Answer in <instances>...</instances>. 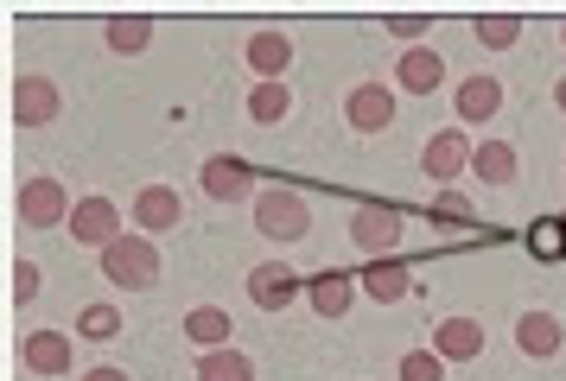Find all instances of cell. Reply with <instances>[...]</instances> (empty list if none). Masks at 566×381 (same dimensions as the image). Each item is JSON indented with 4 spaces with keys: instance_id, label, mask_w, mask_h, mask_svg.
<instances>
[{
    "instance_id": "cell-1",
    "label": "cell",
    "mask_w": 566,
    "mask_h": 381,
    "mask_svg": "<svg viewBox=\"0 0 566 381\" xmlns=\"http://www.w3.org/2000/svg\"><path fill=\"white\" fill-rule=\"evenodd\" d=\"M255 229L268 242H300L312 229V203L293 184H261L255 191Z\"/></svg>"
},
{
    "instance_id": "cell-2",
    "label": "cell",
    "mask_w": 566,
    "mask_h": 381,
    "mask_svg": "<svg viewBox=\"0 0 566 381\" xmlns=\"http://www.w3.org/2000/svg\"><path fill=\"white\" fill-rule=\"evenodd\" d=\"M103 274L115 279V286H128V293L159 286V248H154V235L128 229L122 242H108V248H103Z\"/></svg>"
},
{
    "instance_id": "cell-3",
    "label": "cell",
    "mask_w": 566,
    "mask_h": 381,
    "mask_svg": "<svg viewBox=\"0 0 566 381\" xmlns=\"http://www.w3.org/2000/svg\"><path fill=\"white\" fill-rule=\"evenodd\" d=\"M198 184H205L210 203H242L249 191H255V166H249L242 152H210L205 172H198Z\"/></svg>"
},
{
    "instance_id": "cell-4",
    "label": "cell",
    "mask_w": 566,
    "mask_h": 381,
    "mask_svg": "<svg viewBox=\"0 0 566 381\" xmlns=\"http://www.w3.org/2000/svg\"><path fill=\"white\" fill-rule=\"evenodd\" d=\"M71 191L57 184V178H27L20 184V223L27 229H57V223H71Z\"/></svg>"
},
{
    "instance_id": "cell-5",
    "label": "cell",
    "mask_w": 566,
    "mask_h": 381,
    "mask_svg": "<svg viewBox=\"0 0 566 381\" xmlns=\"http://www.w3.org/2000/svg\"><path fill=\"white\" fill-rule=\"evenodd\" d=\"M71 235H77L83 248H96L103 254L108 242H122V235H128V223H122V210H115V203L108 198H77V210H71Z\"/></svg>"
},
{
    "instance_id": "cell-6",
    "label": "cell",
    "mask_w": 566,
    "mask_h": 381,
    "mask_svg": "<svg viewBox=\"0 0 566 381\" xmlns=\"http://www.w3.org/2000/svg\"><path fill=\"white\" fill-rule=\"evenodd\" d=\"M64 96H57L52 76H13V121L20 127H52Z\"/></svg>"
},
{
    "instance_id": "cell-7",
    "label": "cell",
    "mask_w": 566,
    "mask_h": 381,
    "mask_svg": "<svg viewBox=\"0 0 566 381\" xmlns=\"http://www.w3.org/2000/svg\"><path fill=\"white\" fill-rule=\"evenodd\" d=\"M471 134H464V127H446V134H433V140H427V152H420V172L427 178H439V184H452V178L459 172H471Z\"/></svg>"
},
{
    "instance_id": "cell-8",
    "label": "cell",
    "mask_w": 566,
    "mask_h": 381,
    "mask_svg": "<svg viewBox=\"0 0 566 381\" xmlns=\"http://www.w3.org/2000/svg\"><path fill=\"white\" fill-rule=\"evenodd\" d=\"M350 242H357L363 254H376V261H382V254L401 248V216H395L388 203H363L357 216H350Z\"/></svg>"
},
{
    "instance_id": "cell-9",
    "label": "cell",
    "mask_w": 566,
    "mask_h": 381,
    "mask_svg": "<svg viewBox=\"0 0 566 381\" xmlns=\"http://www.w3.org/2000/svg\"><path fill=\"white\" fill-rule=\"evenodd\" d=\"M344 121L357 127V134H382L395 121V89L388 83H357L350 96H344Z\"/></svg>"
},
{
    "instance_id": "cell-10",
    "label": "cell",
    "mask_w": 566,
    "mask_h": 381,
    "mask_svg": "<svg viewBox=\"0 0 566 381\" xmlns=\"http://www.w3.org/2000/svg\"><path fill=\"white\" fill-rule=\"evenodd\" d=\"M179 216H185V203L172 184H140L134 191V229L140 235H166V229H179Z\"/></svg>"
},
{
    "instance_id": "cell-11",
    "label": "cell",
    "mask_w": 566,
    "mask_h": 381,
    "mask_svg": "<svg viewBox=\"0 0 566 381\" xmlns=\"http://www.w3.org/2000/svg\"><path fill=\"white\" fill-rule=\"evenodd\" d=\"M515 350L528 356V362H554V356L566 350V330L554 311H522L515 318Z\"/></svg>"
},
{
    "instance_id": "cell-12",
    "label": "cell",
    "mask_w": 566,
    "mask_h": 381,
    "mask_svg": "<svg viewBox=\"0 0 566 381\" xmlns=\"http://www.w3.org/2000/svg\"><path fill=\"white\" fill-rule=\"evenodd\" d=\"M300 293H306V286H300V274H293V267H281V261H261V267H249V299H255L261 311H286Z\"/></svg>"
},
{
    "instance_id": "cell-13",
    "label": "cell",
    "mask_w": 566,
    "mask_h": 381,
    "mask_svg": "<svg viewBox=\"0 0 566 381\" xmlns=\"http://www.w3.org/2000/svg\"><path fill=\"white\" fill-rule=\"evenodd\" d=\"M452 108H459V121L464 127H484V121H496V108H503V83L496 76H464L459 89H452Z\"/></svg>"
},
{
    "instance_id": "cell-14",
    "label": "cell",
    "mask_w": 566,
    "mask_h": 381,
    "mask_svg": "<svg viewBox=\"0 0 566 381\" xmlns=\"http://www.w3.org/2000/svg\"><path fill=\"white\" fill-rule=\"evenodd\" d=\"M242 64H249L261 83H281L286 64H293V39H286V32H274V25H261L255 39L242 45Z\"/></svg>"
},
{
    "instance_id": "cell-15",
    "label": "cell",
    "mask_w": 566,
    "mask_h": 381,
    "mask_svg": "<svg viewBox=\"0 0 566 381\" xmlns=\"http://www.w3.org/2000/svg\"><path fill=\"white\" fill-rule=\"evenodd\" d=\"M306 299L318 318H350V305H357V279L344 274V267H325V274L306 279Z\"/></svg>"
},
{
    "instance_id": "cell-16",
    "label": "cell",
    "mask_w": 566,
    "mask_h": 381,
    "mask_svg": "<svg viewBox=\"0 0 566 381\" xmlns=\"http://www.w3.org/2000/svg\"><path fill=\"white\" fill-rule=\"evenodd\" d=\"M433 350L446 356V362H478V356H484V325H478V318H439Z\"/></svg>"
},
{
    "instance_id": "cell-17",
    "label": "cell",
    "mask_w": 566,
    "mask_h": 381,
    "mask_svg": "<svg viewBox=\"0 0 566 381\" xmlns=\"http://www.w3.org/2000/svg\"><path fill=\"white\" fill-rule=\"evenodd\" d=\"M395 83L408 89V96H433L439 83H446V57L433 45H413L401 64H395Z\"/></svg>"
},
{
    "instance_id": "cell-18",
    "label": "cell",
    "mask_w": 566,
    "mask_h": 381,
    "mask_svg": "<svg viewBox=\"0 0 566 381\" xmlns=\"http://www.w3.org/2000/svg\"><path fill=\"white\" fill-rule=\"evenodd\" d=\"M363 293H369L376 305H395V299H408L413 293V279H408V267H401L395 254H382V261L363 267Z\"/></svg>"
},
{
    "instance_id": "cell-19",
    "label": "cell",
    "mask_w": 566,
    "mask_h": 381,
    "mask_svg": "<svg viewBox=\"0 0 566 381\" xmlns=\"http://www.w3.org/2000/svg\"><path fill=\"white\" fill-rule=\"evenodd\" d=\"M20 356H27L32 375H64V369H71V337H64V330H32Z\"/></svg>"
},
{
    "instance_id": "cell-20",
    "label": "cell",
    "mask_w": 566,
    "mask_h": 381,
    "mask_svg": "<svg viewBox=\"0 0 566 381\" xmlns=\"http://www.w3.org/2000/svg\"><path fill=\"white\" fill-rule=\"evenodd\" d=\"M103 45L115 51V57H140V51L154 45V20H147V13H115V20L103 25Z\"/></svg>"
},
{
    "instance_id": "cell-21",
    "label": "cell",
    "mask_w": 566,
    "mask_h": 381,
    "mask_svg": "<svg viewBox=\"0 0 566 381\" xmlns=\"http://www.w3.org/2000/svg\"><path fill=\"white\" fill-rule=\"evenodd\" d=\"M471 172L484 178V184H515V178H522V166H515L510 140H478V152H471Z\"/></svg>"
},
{
    "instance_id": "cell-22",
    "label": "cell",
    "mask_w": 566,
    "mask_h": 381,
    "mask_svg": "<svg viewBox=\"0 0 566 381\" xmlns=\"http://www.w3.org/2000/svg\"><path fill=\"white\" fill-rule=\"evenodd\" d=\"M185 337H191L198 350H230V311H223V305H198V311H185Z\"/></svg>"
},
{
    "instance_id": "cell-23",
    "label": "cell",
    "mask_w": 566,
    "mask_h": 381,
    "mask_svg": "<svg viewBox=\"0 0 566 381\" xmlns=\"http://www.w3.org/2000/svg\"><path fill=\"white\" fill-rule=\"evenodd\" d=\"M198 381H255V362H249V356L235 350H205L198 356Z\"/></svg>"
},
{
    "instance_id": "cell-24",
    "label": "cell",
    "mask_w": 566,
    "mask_h": 381,
    "mask_svg": "<svg viewBox=\"0 0 566 381\" xmlns=\"http://www.w3.org/2000/svg\"><path fill=\"white\" fill-rule=\"evenodd\" d=\"M286 115H293V89H286V83H255V89H249V121L274 127V121H286Z\"/></svg>"
},
{
    "instance_id": "cell-25",
    "label": "cell",
    "mask_w": 566,
    "mask_h": 381,
    "mask_svg": "<svg viewBox=\"0 0 566 381\" xmlns=\"http://www.w3.org/2000/svg\"><path fill=\"white\" fill-rule=\"evenodd\" d=\"M471 39L484 51H510L515 39H522V20H515V13H478V20H471Z\"/></svg>"
},
{
    "instance_id": "cell-26",
    "label": "cell",
    "mask_w": 566,
    "mask_h": 381,
    "mask_svg": "<svg viewBox=\"0 0 566 381\" xmlns=\"http://www.w3.org/2000/svg\"><path fill=\"white\" fill-rule=\"evenodd\" d=\"M528 254L535 261H566V216H541L528 229Z\"/></svg>"
},
{
    "instance_id": "cell-27",
    "label": "cell",
    "mask_w": 566,
    "mask_h": 381,
    "mask_svg": "<svg viewBox=\"0 0 566 381\" xmlns=\"http://www.w3.org/2000/svg\"><path fill=\"white\" fill-rule=\"evenodd\" d=\"M77 337H90V343L122 337V311H115V305H83L77 311Z\"/></svg>"
},
{
    "instance_id": "cell-28",
    "label": "cell",
    "mask_w": 566,
    "mask_h": 381,
    "mask_svg": "<svg viewBox=\"0 0 566 381\" xmlns=\"http://www.w3.org/2000/svg\"><path fill=\"white\" fill-rule=\"evenodd\" d=\"M395 369H401V381H446V356L439 350H408Z\"/></svg>"
},
{
    "instance_id": "cell-29",
    "label": "cell",
    "mask_w": 566,
    "mask_h": 381,
    "mask_svg": "<svg viewBox=\"0 0 566 381\" xmlns=\"http://www.w3.org/2000/svg\"><path fill=\"white\" fill-rule=\"evenodd\" d=\"M427 216H433L439 229H446V223H452V229H464V223H471V216H478V210H471V198H459V191H439V198H433V210H427Z\"/></svg>"
},
{
    "instance_id": "cell-30",
    "label": "cell",
    "mask_w": 566,
    "mask_h": 381,
    "mask_svg": "<svg viewBox=\"0 0 566 381\" xmlns=\"http://www.w3.org/2000/svg\"><path fill=\"white\" fill-rule=\"evenodd\" d=\"M388 32L408 39V45H420V39L433 32V13H388Z\"/></svg>"
},
{
    "instance_id": "cell-31",
    "label": "cell",
    "mask_w": 566,
    "mask_h": 381,
    "mask_svg": "<svg viewBox=\"0 0 566 381\" xmlns=\"http://www.w3.org/2000/svg\"><path fill=\"white\" fill-rule=\"evenodd\" d=\"M32 293H39V267H32V261H13V299L27 305Z\"/></svg>"
},
{
    "instance_id": "cell-32",
    "label": "cell",
    "mask_w": 566,
    "mask_h": 381,
    "mask_svg": "<svg viewBox=\"0 0 566 381\" xmlns=\"http://www.w3.org/2000/svg\"><path fill=\"white\" fill-rule=\"evenodd\" d=\"M83 381H134L122 362H96V369H83Z\"/></svg>"
},
{
    "instance_id": "cell-33",
    "label": "cell",
    "mask_w": 566,
    "mask_h": 381,
    "mask_svg": "<svg viewBox=\"0 0 566 381\" xmlns=\"http://www.w3.org/2000/svg\"><path fill=\"white\" fill-rule=\"evenodd\" d=\"M554 108H560V115H566V76H560V83H554Z\"/></svg>"
},
{
    "instance_id": "cell-34",
    "label": "cell",
    "mask_w": 566,
    "mask_h": 381,
    "mask_svg": "<svg viewBox=\"0 0 566 381\" xmlns=\"http://www.w3.org/2000/svg\"><path fill=\"white\" fill-rule=\"evenodd\" d=\"M560 45H566V20H560Z\"/></svg>"
},
{
    "instance_id": "cell-35",
    "label": "cell",
    "mask_w": 566,
    "mask_h": 381,
    "mask_svg": "<svg viewBox=\"0 0 566 381\" xmlns=\"http://www.w3.org/2000/svg\"><path fill=\"white\" fill-rule=\"evenodd\" d=\"M560 216H566V210H560Z\"/></svg>"
}]
</instances>
